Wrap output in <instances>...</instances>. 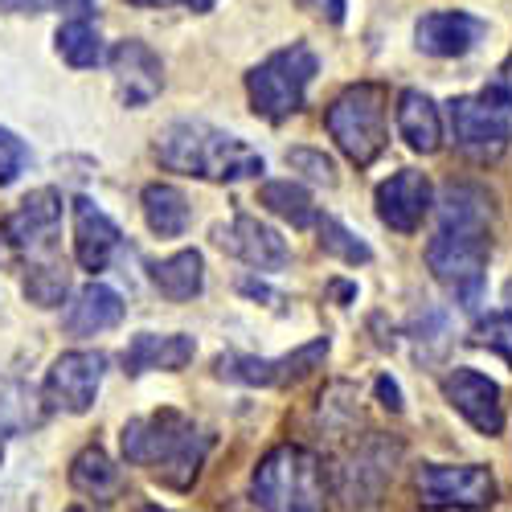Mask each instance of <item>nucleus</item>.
Returning a JSON list of instances; mask_svg holds the SVG:
<instances>
[{"label": "nucleus", "instance_id": "obj_1", "mask_svg": "<svg viewBox=\"0 0 512 512\" xmlns=\"http://www.w3.org/2000/svg\"><path fill=\"white\" fill-rule=\"evenodd\" d=\"M439 213L443 218L431 246H426V263H431L439 283H447L459 295L463 308H476L484 291V267L492 254L488 197L476 185H447Z\"/></svg>", "mask_w": 512, "mask_h": 512}, {"label": "nucleus", "instance_id": "obj_2", "mask_svg": "<svg viewBox=\"0 0 512 512\" xmlns=\"http://www.w3.org/2000/svg\"><path fill=\"white\" fill-rule=\"evenodd\" d=\"M123 459L148 467V472L168 488H193L201 476V463L209 455V435L181 410H156L148 418H132L119 435Z\"/></svg>", "mask_w": 512, "mask_h": 512}, {"label": "nucleus", "instance_id": "obj_3", "mask_svg": "<svg viewBox=\"0 0 512 512\" xmlns=\"http://www.w3.org/2000/svg\"><path fill=\"white\" fill-rule=\"evenodd\" d=\"M156 160L168 173H185V177L218 181V185L250 181L263 173V156L246 140L222 132V127H213V123H201V119L168 123L156 136Z\"/></svg>", "mask_w": 512, "mask_h": 512}, {"label": "nucleus", "instance_id": "obj_4", "mask_svg": "<svg viewBox=\"0 0 512 512\" xmlns=\"http://www.w3.org/2000/svg\"><path fill=\"white\" fill-rule=\"evenodd\" d=\"M250 500L263 512H328L324 467L304 447H275L250 476Z\"/></svg>", "mask_w": 512, "mask_h": 512}, {"label": "nucleus", "instance_id": "obj_5", "mask_svg": "<svg viewBox=\"0 0 512 512\" xmlns=\"http://www.w3.org/2000/svg\"><path fill=\"white\" fill-rule=\"evenodd\" d=\"M324 127L353 164H373L386 152V91L377 82H357V87L340 91L332 107L324 111Z\"/></svg>", "mask_w": 512, "mask_h": 512}, {"label": "nucleus", "instance_id": "obj_6", "mask_svg": "<svg viewBox=\"0 0 512 512\" xmlns=\"http://www.w3.org/2000/svg\"><path fill=\"white\" fill-rule=\"evenodd\" d=\"M316 70H320V62L308 46H287V50L271 54L267 62H259L246 74V95H250L254 115H263L271 123L295 115L304 107V95L312 87Z\"/></svg>", "mask_w": 512, "mask_h": 512}, {"label": "nucleus", "instance_id": "obj_7", "mask_svg": "<svg viewBox=\"0 0 512 512\" xmlns=\"http://www.w3.org/2000/svg\"><path fill=\"white\" fill-rule=\"evenodd\" d=\"M451 140L463 156L472 160H500L512 140V107L496 87H484L480 95H459L447 103Z\"/></svg>", "mask_w": 512, "mask_h": 512}, {"label": "nucleus", "instance_id": "obj_8", "mask_svg": "<svg viewBox=\"0 0 512 512\" xmlns=\"http://www.w3.org/2000/svg\"><path fill=\"white\" fill-rule=\"evenodd\" d=\"M418 500L422 508H488L496 500V480L476 463H426L418 467Z\"/></svg>", "mask_w": 512, "mask_h": 512}, {"label": "nucleus", "instance_id": "obj_9", "mask_svg": "<svg viewBox=\"0 0 512 512\" xmlns=\"http://www.w3.org/2000/svg\"><path fill=\"white\" fill-rule=\"evenodd\" d=\"M328 357V336H316L308 345H300L287 357H242V353H230V357H218V377L226 381H238V386H291V381L308 377L312 369H320V361Z\"/></svg>", "mask_w": 512, "mask_h": 512}, {"label": "nucleus", "instance_id": "obj_10", "mask_svg": "<svg viewBox=\"0 0 512 512\" xmlns=\"http://www.w3.org/2000/svg\"><path fill=\"white\" fill-rule=\"evenodd\" d=\"M103 369H107L103 353H87V349L62 353L46 373V402L66 414H87L99 398Z\"/></svg>", "mask_w": 512, "mask_h": 512}, {"label": "nucleus", "instance_id": "obj_11", "mask_svg": "<svg viewBox=\"0 0 512 512\" xmlns=\"http://www.w3.org/2000/svg\"><path fill=\"white\" fill-rule=\"evenodd\" d=\"M213 246L234 254L238 263L254 267V271H283L291 263V250L287 242L279 238V230H271L267 222L259 218H246V213H238V218L213 226Z\"/></svg>", "mask_w": 512, "mask_h": 512}, {"label": "nucleus", "instance_id": "obj_12", "mask_svg": "<svg viewBox=\"0 0 512 512\" xmlns=\"http://www.w3.org/2000/svg\"><path fill=\"white\" fill-rule=\"evenodd\" d=\"M443 398L476 426L480 435H500L504 431V402H500V386L492 377L476 373V369H451L443 377Z\"/></svg>", "mask_w": 512, "mask_h": 512}, {"label": "nucleus", "instance_id": "obj_13", "mask_svg": "<svg viewBox=\"0 0 512 512\" xmlns=\"http://www.w3.org/2000/svg\"><path fill=\"white\" fill-rule=\"evenodd\" d=\"M111 74H115V91L123 107H148L164 87V62L136 37L119 41L111 50Z\"/></svg>", "mask_w": 512, "mask_h": 512}, {"label": "nucleus", "instance_id": "obj_14", "mask_svg": "<svg viewBox=\"0 0 512 512\" xmlns=\"http://www.w3.org/2000/svg\"><path fill=\"white\" fill-rule=\"evenodd\" d=\"M484 37H488V21L459 13V9L426 13L414 25V46L431 58H463V54H472Z\"/></svg>", "mask_w": 512, "mask_h": 512}, {"label": "nucleus", "instance_id": "obj_15", "mask_svg": "<svg viewBox=\"0 0 512 512\" xmlns=\"http://www.w3.org/2000/svg\"><path fill=\"white\" fill-rule=\"evenodd\" d=\"M431 181L418 168H402L390 181L377 185V218L398 234H414L422 218L431 213Z\"/></svg>", "mask_w": 512, "mask_h": 512}, {"label": "nucleus", "instance_id": "obj_16", "mask_svg": "<svg viewBox=\"0 0 512 512\" xmlns=\"http://www.w3.org/2000/svg\"><path fill=\"white\" fill-rule=\"evenodd\" d=\"M70 213H74V259H78V267L91 271V275L107 271L111 254L119 250V238H123L119 226L91 197H74Z\"/></svg>", "mask_w": 512, "mask_h": 512}, {"label": "nucleus", "instance_id": "obj_17", "mask_svg": "<svg viewBox=\"0 0 512 512\" xmlns=\"http://www.w3.org/2000/svg\"><path fill=\"white\" fill-rule=\"evenodd\" d=\"M62 222V193L58 189H33L29 197L17 201V209L5 218V238L9 246L17 250H37V246H46L54 238Z\"/></svg>", "mask_w": 512, "mask_h": 512}, {"label": "nucleus", "instance_id": "obj_18", "mask_svg": "<svg viewBox=\"0 0 512 512\" xmlns=\"http://www.w3.org/2000/svg\"><path fill=\"white\" fill-rule=\"evenodd\" d=\"M197 345H193V336L185 332H173V336H156V332H140L127 340V349H123V373H152V369H164V373H177L193 361Z\"/></svg>", "mask_w": 512, "mask_h": 512}, {"label": "nucleus", "instance_id": "obj_19", "mask_svg": "<svg viewBox=\"0 0 512 512\" xmlns=\"http://www.w3.org/2000/svg\"><path fill=\"white\" fill-rule=\"evenodd\" d=\"M119 320H123V300H119V291H111L107 283H87L70 300V308L62 316L70 336H99V332L115 328Z\"/></svg>", "mask_w": 512, "mask_h": 512}, {"label": "nucleus", "instance_id": "obj_20", "mask_svg": "<svg viewBox=\"0 0 512 512\" xmlns=\"http://www.w3.org/2000/svg\"><path fill=\"white\" fill-rule=\"evenodd\" d=\"M398 132L414 152L435 156L443 148V115H439L435 99L422 91H402L398 95Z\"/></svg>", "mask_w": 512, "mask_h": 512}, {"label": "nucleus", "instance_id": "obj_21", "mask_svg": "<svg viewBox=\"0 0 512 512\" xmlns=\"http://www.w3.org/2000/svg\"><path fill=\"white\" fill-rule=\"evenodd\" d=\"M148 275H152V283H156V291L164 295V300L189 304L205 287V259L197 250H177V254H168V259L148 263Z\"/></svg>", "mask_w": 512, "mask_h": 512}, {"label": "nucleus", "instance_id": "obj_22", "mask_svg": "<svg viewBox=\"0 0 512 512\" xmlns=\"http://www.w3.org/2000/svg\"><path fill=\"white\" fill-rule=\"evenodd\" d=\"M140 205H144V218H148L152 234H160V238H181L189 230V222H193L189 197L177 185H164V181L148 185L140 193Z\"/></svg>", "mask_w": 512, "mask_h": 512}, {"label": "nucleus", "instance_id": "obj_23", "mask_svg": "<svg viewBox=\"0 0 512 512\" xmlns=\"http://www.w3.org/2000/svg\"><path fill=\"white\" fill-rule=\"evenodd\" d=\"M70 484H74V492L91 496V500H111L123 488V476L103 447H82L70 463Z\"/></svg>", "mask_w": 512, "mask_h": 512}, {"label": "nucleus", "instance_id": "obj_24", "mask_svg": "<svg viewBox=\"0 0 512 512\" xmlns=\"http://www.w3.org/2000/svg\"><path fill=\"white\" fill-rule=\"evenodd\" d=\"M259 201L275 213V218L291 222V226H320V209L312 201V193L304 185H295V181H267L259 189Z\"/></svg>", "mask_w": 512, "mask_h": 512}, {"label": "nucleus", "instance_id": "obj_25", "mask_svg": "<svg viewBox=\"0 0 512 512\" xmlns=\"http://www.w3.org/2000/svg\"><path fill=\"white\" fill-rule=\"evenodd\" d=\"M54 41H58L62 62H70L74 70H87V66H99L103 62V37H99V29L87 17L66 21Z\"/></svg>", "mask_w": 512, "mask_h": 512}, {"label": "nucleus", "instance_id": "obj_26", "mask_svg": "<svg viewBox=\"0 0 512 512\" xmlns=\"http://www.w3.org/2000/svg\"><path fill=\"white\" fill-rule=\"evenodd\" d=\"M70 291V275L58 267V263H41L25 275V295L37 304V308H58Z\"/></svg>", "mask_w": 512, "mask_h": 512}, {"label": "nucleus", "instance_id": "obj_27", "mask_svg": "<svg viewBox=\"0 0 512 512\" xmlns=\"http://www.w3.org/2000/svg\"><path fill=\"white\" fill-rule=\"evenodd\" d=\"M320 250L324 254H336L340 263H369L373 259V250L349 230V226H340L336 218H320Z\"/></svg>", "mask_w": 512, "mask_h": 512}, {"label": "nucleus", "instance_id": "obj_28", "mask_svg": "<svg viewBox=\"0 0 512 512\" xmlns=\"http://www.w3.org/2000/svg\"><path fill=\"white\" fill-rule=\"evenodd\" d=\"M476 345L500 353L508 365H512V312H496L488 320L476 324Z\"/></svg>", "mask_w": 512, "mask_h": 512}, {"label": "nucleus", "instance_id": "obj_29", "mask_svg": "<svg viewBox=\"0 0 512 512\" xmlns=\"http://www.w3.org/2000/svg\"><path fill=\"white\" fill-rule=\"evenodd\" d=\"M25 168H29V144L9 127H0V185H13Z\"/></svg>", "mask_w": 512, "mask_h": 512}, {"label": "nucleus", "instance_id": "obj_30", "mask_svg": "<svg viewBox=\"0 0 512 512\" xmlns=\"http://www.w3.org/2000/svg\"><path fill=\"white\" fill-rule=\"evenodd\" d=\"M91 9L95 0H0V13H70L74 21Z\"/></svg>", "mask_w": 512, "mask_h": 512}, {"label": "nucleus", "instance_id": "obj_31", "mask_svg": "<svg viewBox=\"0 0 512 512\" xmlns=\"http://www.w3.org/2000/svg\"><path fill=\"white\" fill-rule=\"evenodd\" d=\"M287 164H291V168H300V173L312 177V181L336 185V168H332V160H328L324 152H316V148H291V152H287Z\"/></svg>", "mask_w": 512, "mask_h": 512}, {"label": "nucleus", "instance_id": "obj_32", "mask_svg": "<svg viewBox=\"0 0 512 512\" xmlns=\"http://www.w3.org/2000/svg\"><path fill=\"white\" fill-rule=\"evenodd\" d=\"M304 9H312L316 17H328L332 25H340L345 21V0H300Z\"/></svg>", "mask_w": 512, "mask_h": 512}, {"label": "nucleus", "instance_id": "obj_33", "mask_svg": "<svg viewBox=\"0 0 512 512\" xmlns=\"http://www.w3.org/2000/svg\"><path fill=\"white\" fill-rule=\"evenodd\" d=\"M132 5H144V9H164V5H181V9H193V13H209L218 0H132Z\"/></svg>", "mask_w": 512, "mask_h": 512}, {"label": "nucleus", "instance_id": "obj_34", "mask_svg": "<svg viewBox=\"0 0 512 512\" xmlns=\"http://www.w3.org/2000/svg\"><path fill=\"white\" fill-rule=\"evenodd\" d=\"M377 394H381V406H390V410H402V394L390 377H377Z\"/></svg>", "mask_w": 512, "mask_h": 512}, {"label": "nucleus", "instance_id": "obj_35", "mask_svg": "<svg viewBox=\"0 0 512 512\" xmlns=\"http://www.w3.org/2000/svg\"><path fill=\"white\" fill-rule=\"evenodd\" d=\"M140 512H168V508H156V504H148V508H140Z\"/></svg>", "mask_w": 512, "mask_h": 512}, {"label": "nucleus", "instance_id": "obj_36", "mask_svg": "<svg viewBox=\"0 0 512 512\" xmlns=\"http://www.w3.org/2000/svg\"><path fill=\"white\" fill-rule=\"evenodd\" d=\"M70 512H91V508H70Z\"/></svg>", "mask_w": 512, "mask_h": 512}, {"label": "nucleus", "instance_id": "obj_37", "mask_svg": "<svg viewBox=\"0 0 512 512\" xmlns=\"http://www.w3.org/2000/svg\"><path fill=\"white\" fill-rule=\"evenodd\" d=\"M0 455H5V439H0Z\"/></svg>", "mask_w": 512, "mask_h": 512}]
</instances>
